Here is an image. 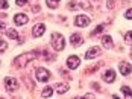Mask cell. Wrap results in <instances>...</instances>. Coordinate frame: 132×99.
<instances>
[{
    "mask_svg": "<svg viewBox=\"0 0 132 99\" xmlns=\"http://www.w3.org/2000/svg\"><path fill=\"white\" fill-rule=\"evenodd\" d=\"M38 57V52H35V50H32V52H27V54H23V55H20V57H17L14 59V63H15V67H18V69H21V67H24L29 61H32V59H35V58Z\"/></svg>",
    "mask_w": 132,
    "mask_h": 99,
    "instance_id": "6da1fadb",
    "label": "cell"
},
{
    "mask_svg": "<svg viewBox=\"0 0 132 99\" xmlns=\"http://www.w3.org/2000/svg\"><path fill=\"white\" fill-rule=\"evenodd\" d=\"M52 46L55 50H62L64 46H65V41H64V37L61 34H52Z\"/></svg>",
    "mask_w": 132,
    "mask_h": 99,
    "instance_id": "7a4b0ae2",
    "label": "cell"
},
{
    "mask_svg": "<svg viewBox=\"0 0 132 99\" xmlns=\"http://www.w3.org/2000/svg\"><path fill=\"white\" fill-rule=\"evenodd\" d=\"M49 78H50V72L47 70V69H44V67L37 69V79H38L40 82H47Z\"/></svg>",
    "mask_w": 132,
    "mask_h": 99,
    "instance_id": "3957f363",
    "label": "cell"
},
{
    "mask_svg": "<svg viewBox=\"0 0 132 99\" xmlns=\"http://www.w3.org/2000/svg\"><path fill=\"white\" fill-rule=\"evenodd\" d=\"M5 87H6L8 92H15L18 88V82H17V79L8 76V78H5Z\"/></svg>",
    "mask_w": 132,
    "mask_h": 99,
    "instance_id": "277c9868",
    "label": "cell"
},
{
    "mask_svg": "<svg viewBox=\"0 0 132 99\" xmlns=\"http://www.w3.org/2000/svg\"><path fill=\"white\" fill-rule=\"evenodd\" d=\"M75 25L79 26V28H85V26L90 25V18H88L87 15H78V17L75 18Z\"/></svg>",
    "mask_w": 132,
    "mask_h": 99,
    "instance_id": "5b68a950",
    "label": "cell"
},
{
    "mask_svg": "<svg viewBox=\"0 0 132 99\" xmlns=\"http://www.w3.org/2000/svg\"><path fill=\"white\" fill-rule=\"evenodd\" d=\"M79 58L75 57V55H71V57L67 58V67L68 69H71V70H75V69H78L79 67Z\"/></svg>",
    "mask_w": 132,
    "mask_h": 99,
    "instance_id": "8992f818",
    "label": "cell"
},
{
    "mask_svg": "<svg viewBox=\"0 0 132 99\" xmlns=\"http://www.w3.org/2000/svg\"><path fill=\"white\" fill-rule=\"evenodd\" d=\"M14 21H15V25L23 26V25H26L27 21H29V17H27L26 14H17L14 17Z\"/></svg>",
    "mask_w": 132,
    "mask_h": 99,
    "instance_id": "52a82bcc",
    "label": "cell"
},
{
    "mask_svg": "<svg viewBox=\"0 0 132 99\" xmlns=\"http://www.w3.org/2000/svg\"><path fill=\"white\" fill-rule=\"evenodd\" d=\"M102 78H103L105 82H114V81H116V72L109 69V70H106L105 73L102 75Z\"/></svg>",
    "mask_w": 132,
    "mask_h": 99,
    "instance_id": "ba28073f",
    "label": "cell"
},
{
    "mask_svg": "<svg viewBox=\"0 0 132 99\" xmlns=\"http://www.w3.org/2000/svg\"><path fill=\"white\" fill-rule=\"evenodd\" d=\"M119 69H120V73L121 75H129L132 70V66L129 64V63H125V61H121L119 64Z\"/></svg>",
    "mask_w": 132,
    "mask_h": 99,
    "instance_id": "9c48e42d",
    "label": "cell"
},
{
    "mask_svg": "<svg viewBox=\"0 0 132 99\" xmlns=\"http://www.w3.org/2000/svg\"><path fill=\"white\" fill-rule=\"evenodd\" d=\"M44 31H46V26H44L43 23H38V25H35V26H34L32 34H34V37H41V35L44 34Z\"/></svg>",
    "mask_w": 132,
    "mask_h": 99,
    "instance_id": "30bf717a",
    "label": "cell"
},
{
    "mask_svg": "<svg viewBox=\"0 0 132 99\" xmlns=\"http://www.w3.org/2000/svg\"><path fill=\"white\" fill-rule=\"evenodd\" d=\"M97 55H100V49L96 46V47H91V49H88V52L85 54V58H87V59H91V58H96Z\"/></svg>",
    "mask_w": 132,
    "mask_h": 99,
    "instance_id": "8fae6325",
    "label": "cell"
},
{
    "mask_svg": "<svg viewBox=\"0 0 132 99\" xmlns=\"http://www.w3.org/2000/svg\"><path fill=\"white\" fill-rule=\"evenodd\" d=\"M102 44H103L105 49H111L114 43H112V38H111L109 35H103V37H102Z\"/></svg>",
    "mask_w": 132,
    "mask_h": 99,
    "instance_id": "7c38bea8",
    "label": "cell"
},
{
    "mask_svg": "<svg viewBox=\"0 0 132 99\" xmlns=\"http://www.w3.org/2000/svg\"><path fill=\"white\" fill-rule=\"evenodd\" d=\"M82 41H84V38L80 37L79 34H73L71 38H70V43H71L73 46H79V44H82Z\"/></svg>",
    "mask_w": 132,
    "mask_h": 99,
    "instance_id": "4fadbf2b",
    "label": "cell"
},
{
    "mask_svg": "<svg viewBox=\"0 0 132 99\" xmlns=\"http://www.w3.org/2000/svg\"><path fill=\"white\" fill-rule=\"evenodd\" d=\"M55 87H56V92H58L59 95L67 93V92H68V88H70V87H68V84H65V82H62V84H56Z\"/></svg>",
    "mask_w": 132,
    "mask_h": 99,
    "instance_id": "5bb4252c",
    "label": "cell"
},
{
    "mask_svg": "<svg viewBox=\"0 0 132 99\" xmlns=\"http://www.w3.org/2000/svg\"><path fill=\"white\" fill-rule=\"evenodd\" d=\"M121 92L125 95V99H132V90L129 87H121Z\"/></svg>",
    "mask_w": 132,
    "mask_h": 99,
    "instance_id": "9a60e30c",
    "label": "cell"
},
{
    "mask_svg": "<svg viewBox=\"0 0 132 99\" xmlns=\"http://www.w3.org/2000/svg\"><path fill=\"white\" fill-rule=\"evenodd\" d=\"M6 35H8L9 38H12V40H18V34H17L15 29H8V31H6Z\"/></svg>",
    "mask_w": 132,
    "mask_h": 99,
    "instance_id": "2e32d148",
    "label": "cell"
},
{
    "mask_svg": "<svg viewBox=\"0 0 132 99\" xmlns=\"http://www.w3.org/2000/svg\"><path fill=\"white\" fill-rule=\"evenodd\" d=\"M52 93H53L52 87H46V88L43 90V93H41V96H43V98H50V96H52Z\"/></svg>",
    "mask_w": 132,
    "mask_h": 99,
    "instance_id": "e0dca14e",
    "label": "cell"
},
{
    "mask_svg": "<svg viewBox=\"0 0 132 99\" xmlns=\"http://www.w3.org/2000/svg\"><path fill=\"white\" fill-rule=\"evenodd\" d=\"M46 2H47V6L52 8V9H55L58 6V3H59V0H46Z\"/></svg>",
    "mask_w": 132,
    "mask_h": 99,
    "instance_id": "ac0fdd59",
    "label": "cell"
},
{
    "mask_svg": "<svg viewBox=\"0 0 132 99\" xmlns=\"http://www.w3.org/2000/svg\"><path fill=\"white\" fill-rule=\"evenodd\" d=\"M125 40H126L128 44H131V46H132V31H131V32H128V34L125 35Z\"/></svg>",
    "mask_w": 132,
    "mask_h": 99,
    "instance_id": "d6986e66",
    "label": "cell"
},
{
    "mask_svg": "<svg viewBox=\"0 0 132 99\" xmlns=\"http://www.w3.org/2000/svg\"><path fill=\"white\" fill-rule=\"evenodd\" d=\"M8 49V43L3 41V40H0V52H5Z\"/></svg>",
    "mask_w": 132,
    "mask_h": 99,
    "instance_id": "ffe728a7",
    "label": "cell"
},
{
    "mask_svg": "<svg viewBox=\"0 0 132 99\" xmlns=\"http://www.w3.org/2000/svg\"><path fill=\"white\" fill-rule=\"evenodd\" d=\"M0 8H2V9H6V8H9V3L5 2V0H2V2H0Z\"/></svg>",
    "mask_w": 132,
    "mask_h": 99,
    "instance_id": "44dd1931",
    "label": "cell"
},
{
    "mask_svg": "<svg viewBox=\"0 0 132 99\" xmlns=\"http://www.w3.org/2000/svg\"><path fill=\"white\" fill-rule=\"evenodd\" d=\"M27 2L29 0H17V5L18 6H24V5H27Z\"/></svg>",
    "mask_w": 132,
    "mask_h": 99,
    "instance_id": "7402d4cb",
    "label": "cell"
},
{
    "mask_svg": "<svg viewBox=\"0 0 132 99\" xmlns=\"http://www.w3.org/2000/svg\"><path fill=\"white\" fill-rule=\"evenodd\" d=\"M103 28H105V26H103V25H100V26H99V28L96 29V31H94V32H93V34H94V35H96V34H100V32H102V31H103Z\"/></svg>",
    "mask_w": 132,
    "mask_h": 99,
    "instance_id": "603a6c76",
    "label": "cell"
},
{
    "mask_svg": "<svg viewBox=\"0 0 132 99\" xmlns=\"http://www.w3.org/2000/svg\"><path fill=\"white\" fill-rule=\"evenodd\" d=\"M106 6H108V8H111V9H112V8H114V6H116V3H114V0H108V3H106Z\"/></svg>",
    "mask_w": 132,
    "mask_h": 99,
    "instance_id": "cb8c5ba5",
    "label": "cell"
},
{
    "mask_svg": "<svg viewBox=\"0 0 132 99\" xmlns=\"http://www.w3.org/2000/svg\"><path fill=\"white\" fill-rule=\"evenodd\" d=\"M125 17H126V18H132V9H128L126 14H125Z\"/></svg>",
    "mask_w": 132,
    "mask_h": 99,
    "instance_id": "d4e9b609",
    "label": "cell"
},
{
    "mask_svg": "<svg viewBox=\"0 0 132 99\" xmlns=\"http://www.w3.org/2000/svg\"><path fill=\"white\" fill-rule=\"evenodd\" d=\"M32 11H34V12H38V11H40V6H32Z\"/></svg>",
    "mask_w": 132,
    "mask_h": 99,
    "instance_id": "484cf974",
    "label": "cell"
},
{
    "mask_svg": "<svg viewBox=\"0 0 132 99\" xmlns=\"http://www.w3.org/2000/svg\"><path fill=\"white\" fill-rule=\"evenodd\" d=\"M5 26H6L5 23H0V32H3V31H5Z\"/></svg>",
    "mask_w": 132,
    "mask_h": 99,
    "instance_id": "4316f807",
    "label": "cell"
},
{
    "mask_svg": "<svg viewBox=\"0 0 132 99\" xmlns=\"http://www.w3.org/2000/svg\"><path fill=\"white\" fill-rule=\"evenodd\" d=\"M112 98H114V99H119V96H117V95H114V96H112Z\"/></svg>",
    "mask_w": 132,
    "mask_h": 99,
    "instance_id": "83f0119b",
    "label": "cell"
},
{
    "mask_svg": "<svg viewBox=\"0 0 132 99\" xmlns=\"http://www.w3.org/2000/svg\"><path fill=\"white\" fill-rule=\"evenodd\" d=\"M76 99H85V98H76Z\"/></svg>",
    "mask_w": 132,
    "mask_h": 99,
    "instance_id": "f1b7e54d",
    "label": "cell"
}]
</instances>
